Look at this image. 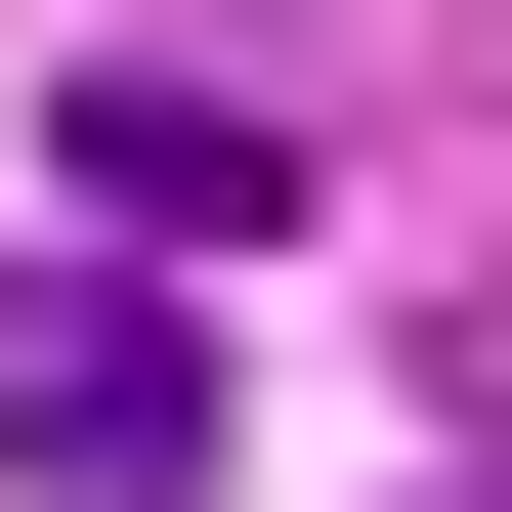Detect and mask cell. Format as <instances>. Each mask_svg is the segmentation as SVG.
Listing matches in <instances>:
<instances>
[{"label":"cell","instance_id":"cell-1","mask_svg":"<svg viewBox=\"0 0 512 512\" xmlns=\"http://www.w3.org/2000/svg\"><path fill=\"white\" fill-rule=\"evenodd\" d=\"M0 470L43 512H214V299L171 256H0Z\"/></svg>","mask_w":512,"mask_h":512},{"label":"cell","instance_id":"cell-2","mask_svg":"<svg viewBox=\"0 0 512 512\" xmlns=\"http://www.w3.org/2000/svg\"><path fill=\"white\" fill-rule=\"evenodd\" d=\"M86 214H128V256H256L299 128H256V86H86Z\"/></svg>","mask_w":512,"mask_h":512}]
</instances>
